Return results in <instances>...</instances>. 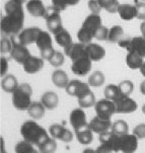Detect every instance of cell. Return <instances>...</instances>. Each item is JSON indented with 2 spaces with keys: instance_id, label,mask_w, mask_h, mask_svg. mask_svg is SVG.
<instances>
[{
  "instance_id": "obj_1",
  "label": "cell",
  "mask_w": 145,
  "mask_h": 153,
  "mask_svg": "<svg viewBox=\"0 0 145 153\" xmlns=\"http://www.w3.org/2000/svg\"><path fill=\"white\" fill-rule=\"evenodd\" d=\"M5 14L0 22L1 33L5 36H15L24 27L25 13L22 4L15 0H9L4 5Z\"/></svg>"
},
{
  "instance_id": "obj_2",
  "label": "cell",
  "mask_w": 145,
  "mask_h": 153,
  "mask_svg": "<svg viewBox=\"0 0 145 153\" xmlns=\"http://www.w3.org/2000/svg\"><path fill=\"white\" fill-rule=\"evenodd\" d=\"M20 134L24 140L37 146H40L48 139H50L47 131L35 121L25 122L20 127Z\"/></svg>"
},
{
  "instance_id": "obj_3",
  "label": "cell",
  "mask_w": 145,
  "mask_h": 153,
  "mask_svg": "<svg viewBox=\"0 0 145 153\" xmlns=\"http://www.w3.org/2000/svg\"><path fill=\"white\" fill-rule=\"evenodd\" d=\"M33 89L30 84L22 83L12 92V103L19 111H28L32 105Z\"/></svg>"
},
{
  "instance_id": "obj_4",
  "label": "cell",
  "mask_w": 145,
  "mask_h": 153,
  "mask_svg": "<svg viewBox=\"0 0 145 153\" xmlns=\"http://www.w3.org/2000/svg\"><path fill=\"white\" fill-rule=\"evenodd\" d=\"M100 145L97 149L98 153H113L120 152L119 150V135L113 133L112 131H108L100 134Z\"/></svg>"
},
{
  "instance_id": "obj_5",
  "label": "cell",
  "mask_w": 145,
  "mask_h": 153,
  "mask_svg": "<svg viewBox=\"0 0 145 153\" xmlns=\"http://www.w3.org/2000/svg\"><path fill=\"white\" fill-rule=\"evenodd\" d=\"M36 44H37L39 50L41 52L42 58L45 59V60H48V61L50 60L52 58V56L54 55V53H55L50 33L42 30V33H41L40 36H39L37 43Z\"/></svg>"
},
{
  "instance_id": "obj_6",
  "label": "cell",
  "mask_w": 145,
  "mask_h": 153,
  "mask_svg": "<svg viewBox=\"0 0 145 153\" xmlns=\"http://www.w3.org/2000/svg\"><path fill=\"white\" fill-rule=\"evenodd\" d=\"M61 12L59 10L54 8L53 6L48 7L47 11H46L45 17L46 22H47V27L51 33H55L63 27V22H62L61 19Z\"/></svg>"
},
{
  "instance_id": "obj_7",
  "label": "cell",
  "mask_w": 145,
  "mask_h": 153,
  "mask_svg": "<svg viewBox=\"0 0 145 153\" xmlns=\"http://www.w3.org/2000/svg\"><path fill=\"white\" fill-rule=\"evenodd\" d=\"M94 110L97 113V116L100 117L103 120H111L112 116L116 113V105L113 100H110L108 98L100 100L95 102Z\"/></svg>"
},
{
  "instance_id": "obj_8",
  "label": "cell",
  "mask_w": 145,
  "mask_h": 153,
  "mask_svg": "<svg viewBox=\"0 0 145 153\" xmlns=\"http://www.w3.org/2000/svg\"><path fill=\"white\" fill-rule=\"evenodd\" d=\"M119 46L126 49L128 52L135 51L139 53L145 59V38L144 37H134L127 40H121Z\"/></svg>"
},
{
  "instance_id": "obj_9",
  "label": "cell",
  "mask_w": 145,
  "mask_h": 153,
  "mask_svg": "<svg viewBox=\"0 0 145 153\" xmlns=\"http://www.w3.org/2000/svg\"><path fill=\"white\" fill-rule=\"evenodd\" d=\"M41 33H42V30L40 27H33L25 28L22 32L17 33V36H13V38L20 45L28 46L30 45V44L37 43V40Z\"/></svg>"
},
{
  "instance_id": "obj_10",
  "label": "cell",
  "mask_w": 145,
  "mask_h": 153,
  "mask_svg": "<svg viewBox=\"0 0 145 153\" xmlns=\"http://www.w3.org/2000/svg\"><path fill=\"white\" fill-rule=\"evenodd\" d=\"M116 105V113L118 114H130L137 110L138 105L134 100H132L128 95L122 94L115 100Z\"/></svg>"
},
{
  "instance_id": "obj_11",
  "label": "cell",
  "mask_w": 145,
  "mask_h": 153,
  "mask_svg": "<svg viewBox=\"0 0 145 153\" xmlns=\"http://www.w3.org/2000/svg\"><path fill=\"white\" fill-rule=\"evenodd\" d=\"M138 147V138L134 134L119 135V150L123 153H134Z\"/></svg>"
},
{
  "instance_id": "obj_12",
  "label": "cell",
  "mask_w": 145,
  "mask_h": 153,
  "mask_svg": "<svg viewBox=\"0 0 145 153\" xmlns=\"http://www.w3.org/2000/svg\"><path fill=\"white\" fill-rule=\"evenodd\" d=\"M89 86H90L89 84L80 81V80L75 79V80L69 81V83L66 86L65 90L69 95H71V97L80 98L83 97V95L87 94L88 92L91 91Z\"/></svg>"
},
{
  "instance_id": "obj_13",
  "label": "cell",
  "mask_w": 145,
  "mask_h": 153,
  "mask_svg": "<svg viewBox=\"0 0 145 153\" xmlns=\"http://www.w3.org/2000/svg\"><path fill=\"white\" fill-rule=\"evenodd\" d=\"M91 62L92 61L90 60L87 54L75 59V60L72 61V72L75 75H78V76H84L91 70Z\"/></svg>"
},
{
  "instance_id": "obj_14",
  "label": "cell",
  "mask_w": 145,
  "mask_h": 153,
  "mask_svg": "<svg viewBox=\"0 0 145 153\" xmlns=\"http://www.w3.org/2000/svg\"><path fill=\"white\" fill-rule=\"evenodd\" d=\"M11 42H12V50L10 52L11 58L13 59L15 62H17L19 64L24 65V63L27 61V59L30 56V51L28 50L27 46L20 45L19 42H16V40L13 38V36H11Z\"/></svg>"
},
{
  "instance_id": "obj_15",
  "label": "cell",
  "mask_w": 145,
  "mask_h": 153,
  "mask_svg": "<svg viewBox=\"0 0 145 153\" xmlns=\"http://www.w3.org/2000/svg\"><path fill=\"white\" fill-rule=\"evenodd\" d=\"M69 121H70L71 126L73 127L75 132L88 126V123H87L86 120V115H85L84 111L82 110V108H74L70 113Z\"/></svg>"
},
{
  "instance_id": "obj_16",
  "label": "cell",
  "mask_w": 145,
  "mask_h": 153,
  "mask_svg": "<svg viewBox=\"0 0 145 153\" xmlns=\"http://www.w3.org/2000/svg\"><path fill=\"white\" fill-rule=\"evenodd\" d=\"M50 135L54 139L61 140L63 142H70L73 139V134L69 129L65 128L64 126L59 124H54L49 129Z\"/></svg>"
},
{
  "instance_id": "obj_17",
  "label": "cell",
  "mask_w": 145,
  "mask_h": 153,
  "mask_svg": "<svg viewBox=\"0 0 145 153\" xmlns=\"http://www.w3.org/2000/svg\"><path fill=\"white\" fill-rule=\"evenodd\" d=\"M112 125L113 123L111 122V120H103V119H100V117L97 116L88 123V128L94 133L102 134L110 131L112 129Z\"/></svg>"
},
{
  "instance_id": "obj_18",
  "label": "cell",
  "mask_w": 145,
  "mask_h": 153,
  "mask_svg": "<svg viewBox=\"0 0 145 153\" xmlns=\"http://www.w3.org/2000/svg\"><path fill=\"white\" fill-rule=\"evenodd\" d=\"M103 25V20L102 17L98 14L91 13L85 19V20L82 23V27L85 30H87L89 33H91L92 37L94 38V33L95 32Z\"/></svg>"
},
{
  "instance_id": "obj_19",
  "label": "cell",
  "mask_w": 145,
  "mask_h": 153,
  "mask_svg": "<svg viewBox=\"0 0 145 153\" xmlns=\"http://www.w3.org/2000/svg\"><path fill=\"white\" fill-rule=\"evenodd\" d=\"M66 56H68L71 59V61L79 58L81 56H84L87 54L86 52V44L83 43H72L67 48L64 49Z\"/></svg>"
},
{
  "instance_id": "obj_20",
  "label": "cell",
  "mask_w": 145,
  "mask_h": 153,
  "mask_svg": "<svg viewBox=\"0 0 145 153\" xmlns=\"http://www.w3.org/2000/svg\"><path fill=\"white\" fill-rule=\"evenodd\" d=\"M22 66H24V69L27 73L35 74L43 68V66H44L43 58H39V57L30 55L27 59V61L25 62Z\"/></svg>"
},
{
  "instance_id": "obj_21",
  "label": "cell",
  "mask_w": 145,
  "mask_h": 153,
  "mask_svg": "<svg viewBox=\"0 0 145 153\" xmlns=\"http://www.w3.org/2000/svg\"><path fill=\"white\" fill-rule=\"evenodd\" d=\"M27 10L33 16L45 17L47 8L44 6L42 0H28L27 2Z\"/></svg>"
},
{
  "instance_id": "obj_22",
  "label": "cell",
  "mask_w": 145,
  "mask_h": 153,
  "mask_svg": "<svg viewBox=\"0 0 145 153\" xmlns=\"http://www.w3.org/2000/svg\"><path fill=\"white\" fill-rule=\"evenodd\" d=\"M86 52H87V55L90 58V60L94 62L102 60L106 55L105 48L95 43L86 44Z\"/></svg>"
},
{
  "instance_id": "obj_23",
  "label": "cell",
  "mask_w": 145,
  "mask_h": 153,
  "mask_svg": "<svg viewBox=\"0 0 145 153\" xmlns=\"http://www.w3.org/2000/svg\"><path fill=\"white\" fill-rule=\"evenodd\" d=\"M144 62L143 57L135 51L128 52L126 56V64L131 69H140Z\"/></svg>"
},
{
  "instance_id": "obj_24",
  "label": "cell",
  "mask_w": 145,
  "mask_h": 153,
  "mask_svg": "<svg viewBox=\"0 0 145 153\" xmlns=\"http://www.w3.org/2000/svg\"><path fill=\"white\" fill-rule=\"evenodd\" d=\"M118 13L120 14L121 19L124 20H132L137 15L136 5L132 4H120L118 9Z\"/></svg>"
},
{
  "instance_id": "obj_25",
  "label": "cell",
  "mask_w": 145,
  "mask_h": 153,
  "mask_svg": "<svg viewBox=\"0 0 145 153\" xmlns=\"http://www.w3.org/2000/svg\"><path fill=\"white\" fill-rule=\"evenodd\" d=\"M52 81L55 84V86L58 88H66V86L69 83V79L66 72L60 69L55 70L52 73Z\"/></svg>"
},
{
  "instance_id": "obj_26",
  "label": "cell",
  "mask_w": 145,
  "mask_h": 153,
  "mask_svg": "<svg viewBox=\"0 0 145 153\" xmlns=\"http://www.w3.org/2000/svg\"><path fill=\"white\" fill-rule=\"evenodd\" d=\"M41 102H42L43 105H45V108H48V110H54V108H57L58 102H59L58 95H57L56 92L47 91L42 95Z\"/></svg>"
},
{
  "instance_id": "obj_27",
  "label": "cell",
  "mask_w": 145,
  "mask_h": 153,
  "mask_svg": "<svg viewBox=\"0 0 145 153\" xmlns=\"http://www.w3.org/2000/svg\"><path fill=\"white\" fill-rule=\"evenodd\" d=\"M54 38H55L56 43L59 46H61L62 48H67L69 45H71L72 43V39L71 36L64 27H62L61 30H59L58 32L54 33Z\"/></svg>"
},
{
  "instance_id": "obj_28",
  "label": "cell",
  "mask_w": 145,
  "mask_h": 153,
  "mask_svg": "<svg viewBox=\"0 0 145 153\" xmlns=\"http://www.w3.org/2000/svg\"><path fill=\"white\" fill-rule=\"evenodd\" d=\"M45 110L46 108L42 102H33L30 105V108H28V116L32 117L35 120H40L45 115Z\"/></svg>"
},
{
  "instance_id": "obj_29",
  "label": "cell",
  "mask_w": 145,
  "mask_h": 153,
  "mask_svg": "<svg viewBox=\"0 0 145 153\" xmlns=\"http://www.w3.org/2000/svg\"><path fill=\"white\" fill-rule=\"evenodd\" d=\"M1 87L5 92H13L17 87H19V82L15 78L14 75L8 74L5 75L1 81Z\"/></svg>"
},
{
  "instance_id": "obj_30",
  "label": "cell",
  "mask_w": 145,
  "mask_h": 153,
  "mask_svg": "<svg viewBox=\"0 0 145 153\" xmlns=\"http://www.w3.org/2000/svg\"><path fill=\"white\" fill-rule=\"evenodd\" d=\"M76 133V137L77 140L80 144L82 145H87L92 142V139H94V136H92V131L88 128V126L85 127V128H82L80 130L75 132Z\"/></svg>"
},
{
  "instance_id": "obj_31",
  "label": "cell",
  "mask_w": 145,
  "mask_h": 153,
  "mask_svg": "<svg viewBox=\"0 0 145 153\" xmlns=\"http://www.w3.org/2000/svg\"><path fill=\"white\" fill-rule=\"evenodd\" d=\"M124 36V30L120 25H114L110 28L108 36V41L110 43H119Z\"/></svg>"
},
{
  "instance_id": "obj_32",
  "label": "cell",
  "mask_w": 145,
  "mask_h": 153,
  "mask_svg": "<svg viewBox=\"0 0 145 153\" xmlns=\"http://www.w3.org/2000/svg\"><path fill=\"white\" fill-rule=\"evenodd\" d=\"M100 6L102 7V9H105L106 11H108L109 13H116L118 12L119 3L118 0H97Z\"/></svg>"
},
{
  "instance_id": "obj_33",
  "label": "cell",
  "mask_w": 145,
  "mask_h": 153,
  "mask_svg": "<svg viewBox=\"0 0 145 153\" xmlns=\"http://www.w3.org/2000/svg\"><path fill=\"white\" fill-rule=\"evenodd\" d=\"M123 93L121 92L120 87L119 85H115V84H109L107 87L105 88V97L106 98L110 100H113L115 102L118 97H120Z\"/></svg>"
},
{
  "instance_id": "obj_34",
  "label": "cell",
  "mask_w": 145,
  "mask_h": 153,
  "mask_svg": "<svg viewBox=\"0 0 145 153\" xmlns=\"http://www.w3.org/2000/svg\"><path fill=\"white\" fill-rule=\"evenodd\" d=\"M15 153H40V151H37L32 143L24 140L15 145Z\"/></svg>"
},
{
  "instance_id": "obj_35",
  "label": "cell",
  "mask_w": 145,
  "mask_h": 153,
  "mask_svg": "<svg viewBox=\"0 0 145 153\" xmlns=\"http://www.w3.org/2000/svg\"><path fill=\"white\" fill-rule=\"evenodd\" d=\"M105 75L102 71H94L88 78V84L92 87H100L105 83Z\"/></svg>"
},
{
  "instance_id": "obj_36",
  "label": "cell",
  "mask_w": 145,
  "mask_h": 153,
  "mask_svg": "<svg viewBox=\"0 0 145 153\" xmlns=\"http://www.w3.org/2000/svg\"><path fill=\"white\" fill-rule=\"evenodd\" d=\"M57 149V143L54 138L48 139L46 142L38 146V150L40 153H55Z\"/></svg>"
},
{
  "instance_id": "obj_37",
  "label": "cell",
  "mask_w": 145,
  "mask_h": 153,
  "mask_svg": "<svg viewBox=\"0 0 145 153\" xmlns=\"http://www.w3.org/2000/svg\"><path fill=\"white\" fill-rule=\"evenodd\" d=\"M111 131H112L113 133L117 134V135L128 134V131H129L128 124L123 120H118V121H116L115 123H113Z\"/></svg>"
},
{
  "instance_id": "obj_38",
  "label": "cell",
  "mask_w": 145,
  "mask_h": 153,
  "mask_svg": "<svg viewBox=\"0 0 145 153\" xmlns=\"http://www.w3.org/2000/svg\"><path fill=\"white\" fill-rule=\"evenodd\" d=\"M80 0H52V6L59 11H63L67 6H73L76 5Z\"/></svg>"
},
{
  "instance_id": "obj_39",
  "label": "cell",
  "mask_w": 145,
  "mask_h": 153,
  "mask_svg": "<svg viewBox=\"0 0 145 153\" xmlns=\"http://www.w3.org/2000/svg\"><path fill=\"white\" fill-rule=\"evenodd\" d=\"M78 105L82 108H87L95 105V97L92 91H90L87 94L83 95L82 97L78 98Z\"/></svg>"
},
{
  "instance_id": "obj_40",
  "label": "cell",
  "mask_w": 145,
  "mask_h": 153,
  "mask_svg": "<svg viewBox=\"0 0 145 153\" xmlns=\"http://www.w3.org/2000/svg\"><path fill=\"white\" fill-rule=\"evenodd\" d=\"M77 39L80 43L89 44L91 43V40L94 39L91 33H89L87 30H85L83 27H80V30L77 32Z\"/></svg>"
},
{
  "instance_id": "obj_41",
  "label": "cell",
  "mask_w": 145,
  "mask_h": 153,
  "mask_svg": "<svg viewBox=\"0 0 145 153\" xmlns=\"http://www.w3.org/2000/svg\"><path fill=\"white\" fill-rule=\"evenodd\" d=\"M119 87H120L121 92L123 93L124 95H128L129 97L134 89V84L130 80H124V81L119 83Z\"/></svg>"
},
{
  "instance_id": "obj_42",
  "label": "cell",
  "mask_w": 145,
  "mask_h": 153,
  "mask_svg": "<svg viewBox=\"0 0 145 153\" xmlns=\"http://www.w3.org/2000/svg\"><path fill=\"white\" fill-rule=\"evenodd\" d=\"M50 64L54 67H59L61 65H63L64 63V55L59 51H55L54 55L52 56V58L49 60Z\"/></svg>"
},
{
  "instance_id": "obj_43",
  "label": "cell",
  "mask_w": 145,
  "mask_h": 153,
  "mask_svg": "<svg viewBox=\"0 0 145 153\" xmlns=\"http://www.w3.org/2000/svg\"><path fill=\"white\" fill-rule=\"evenodd\" d=\"M12 42L11 40L7 38H2L1 42H0V51H1V54H6V53H10L12 50Z\"/></svg>"
},
{
  "instance_id": "obj_44",
  "label": "cell",
  "mask_w": 145,
  "mask_h": 153,
  "mask_svg": "<svg viewBox=\"0 0 145 153\" xmlns=\"http://www.w3.org/2000/svg\"><path fill=\"white\" fill-rule=\"evenodd\" d=\"M109 28L102 25L94 33V39H97L98 41H108V36H109Z\"/></svg>"
},
{
  "instance_id": "obj_45",
  "label": "cell",
  "mask_w": 145,
  "mask_h": 153,
  "mask_svg": "<svg viewBox=\"0 0 145 153\" xmlns=\"http://www.w3.org/2000/svg\"><path fill=\"white\" fill-rule=\"evenodd\" d=\"M135 5L137 10L136 17L138 19L145 20V2H137Z\"/></svg>"
},
{
  "instance_id": "obj_46",
  "label": "cell",
  "mask_w": 145,
  "mask_h": 153,
  "mask_svg": "<svg viewBox=\"0 0 145 153\" xmlns=\"http://www.w3.org/2000/svg\"><path fill=\"white\" fill-rule=\"evenodd\" d=\"M133 134L135 135L138 139L145 138V124H139L137 125L133 130Z\"/></svg>"
},
{
  "instance_id": "obj_47",
  "label": "cell",
  "mask_w": 145,
  "mask_h": 153,
  "mask_svg": "<svg viewBox=\"0 0 145 153\" xmlns=\"http://www.w3.org/2000/svg\"><path fill=\"white\" fill-rule=\"evenodd\" d=\"M88 8L91 10L92 13H95V14H98L100 11H102V7L100 6L97 0H89Z\"/></svg>"
},
{
  "instance_id": "obj_48",
  "label": "cell",
  "mask_w": 145,
  "mask_h": 153,
  "mask_svg": "<svg viewBox=\"0 0 145 153\" xmlns=\"http://www.w3.org/2000/svg\"><path fill=\"white\" fill-rule=\"evenodd\" d=\"M0 64H1L0 73H1L2 77H4V75L6 74V72H7V69H8V62H7L6 58H4V57H1V59H0Z\"/></svg>"
},
{
  "instance_id": "obj_49",
  "label": "cell",
  "mask_w": 145,
  "mask_h": 153,
  "mask_svg": "<svg viewBox=\"0 0 145 153\" xmlns=\"http://www.w3.org/2000/svg\"><path fill=\"white\" fill-rule=\"evenodd\" d=\"M82 153H98L97 150H94L91 148H85L83 151H82Z\"/></svg>"
},
{
  "instance_id": "obj_50",
  "label": "cell",
  "mask_w": 145,
  "mask_h": 153,
  "mask_svg": "<svg viewBox=\"0 0 145 153\" xmlns=\"http://www.w3.org/2000/svg\"><path fill=\"white\" fill-rule=\"evenodd\" d=\"M140 92L143 95H145V80L144 81H142L141 84H140Z\"/></svg>"
},
{
  "instance_id": "obj_51",
  "label": "cell",
  "mask_w": 145,
  "mask_h": 153,
  "mask_svg": "<svg viewBox=\"0 0 145 153\" xmlns=\"http://www.w3.org/2000/svg\"><path fill=\"white\" fill-rule=\"evenodd\" d=\"M140 30H141L142 35H143V37L145 38V22H143L140 25Z\"/></svg>"
},
{
  "instance_id": "obj_52",
  "label": "cell",
  "mask_w": 145,
  "mask_h": 153,
  "mask_svg": "<svg viewBox=\"0 0 145 153\" xmlns=\"http://www.w3.org/2000/svg\"><path fill=\"white\" fill-rule=\"evenodd\" d=\"M140 72H141V74L143 75V76L145 77V62L143 63V65L141 66V68H140Z\"/></svg>"
},
{
  "instance_id": "obj_53",
  "label": "cell",
  "mask_w": 145,
  "mask_h": 153,
  "mask_svg": "<svg viewBox=\"0 0 145 153\" xmlns=\"http://www.w3.org/2000/svg\"><path fill=\"white\" fill-rule=\"evenodd\" d=\"M1 153H7L5 151V148H4V142H3V139L1 138Z\"/></svg>"
},
{
  "instance_id": "obj_54",
  "label": "cell",
  "mask_w": 145,
  "mask_h": 153,
  "mask_svg": "<svg viewBox=\"0 0 145 153\" xmlns=\"http://www.w3.org/2000/svg\"><path fill=\"white\" fill-rule=\"evenodd\" d=\"M16 2H19V3H20V4H24L25 2H27V0H15Z\"/></svg>"
},
{
  "instance_id": "obj_55",
  "label": "cell",
  "mask_w": 145,
  "mask_h": 153,
  "mask_svg": "<svg viewBox=\"0 0 145 153\" xmlns=\"http://www.w3.org/2000/svg\"><path fill=\"white\" fill-rule=\"evenodd\" d=\"M142 111H143V114L145 115V105H143V107H142Z\"/></svg>"
},
{
  "instance_id": "obj_56",
  "label": "cell",
  "mask_w": 145,
  "mask_h": 153,
  "mask_svg": "<svg viewBox=\"0 0 145 153\" xmlns=\"http://www.w3.org/2000/svg\"><path fill=\"white\" fill-rule=\"evenodd\" d=\"M141 1H145V0H141Z\"/></svg>"
}]
</instances>
